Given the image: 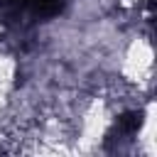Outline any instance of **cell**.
Masks as SVG:
<instances>
[{
  "label": "cell",
  "mask_w": 157,
  "mask_h": 157,
  "mask_svg": "<svg viewBox=\"0 0 157 157\" xmlns=\"http://www.w3.org/2000/svg\"><path fill=\"white\" fill-rule=\"evenodd\" d=\"M64 7H66V0H29V5H27V10L39 20H52V17L61 15Z\"/></svg>",
  "instance_id": "1"
},
{
  "label": "cell",
  "mask_w": 157,
  "mask_h": 157,
  "mask_svg": "<svg viewBox=\"0 0 157 157\" xmlns=\"http://www.w3.org/2000/svg\"><path fill=\"white\" fill-rule=\"evenodd\" d=\"M140 128H142V110H128V113L118 115V120H115V132L125 135V137L135 135Z\"/></svg>",
  "instance_id": "2"
},
{
  "label": "cell",
  "mask_w": 157,
  "mask_h": 157,
  "mask_svg": "<svg viewBox=\"0 0 157 157\" xmlns=\"http://www.w3.org/2000/svg\"><path fill=\"white\" fill-rule=\"evenodd\" d=\"M27 5H29V0H0V10H5V12H22V10H27Z\"/></svg>",
  "instance_id": "3"
}]
</instances>
